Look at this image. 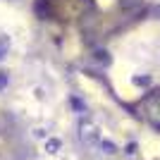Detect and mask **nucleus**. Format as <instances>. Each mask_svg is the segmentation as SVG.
Masks as SVG:
<instances>
[{
    "instance_id": "obj_1",
    "label": "nucleus",
    "mask_w": 160,
    "mask_h": 160,
    "mask_svg": "<svg viewBox=\"0 0 160 160\" xmlns=\"http://www.w3.org/2000/svg\"><path fill=\"white\" fill-rule=\"evenodd\" d=\"M79 139L84 141V146H98L100 143V134H98V127L93 122L84 120L79 124Z\"/></svg>"
},
{
    "instance_id": "obj_2",
    "label": "nucleus",
    "mask_w": 160,
    "mask_h": 160,
    "mask_svg": "<svg viewBox=\"0 0 160 160\" xmlns=\"http://www.w3.org/2000/svg\"><path fill=\"white\" fill-rule=\"evenodd\" d=\"M98 148L103 151V153H108V155H110V153H117V146H115L112 141H100Z\"/></svg>"
},
{
    "instance_id": "obj_3",
    "label": "nucleus",
    "mask_w": 160,
    "mask_h": 160,
    "mask_svg": "<svg viewBox=\"0 0 160 160\" xmlns=\"http://www.w3.org/2000/svg\"><path fill=\"white\" fill-rule=\"evenodd\" d=\"M58 148H60V141H58V139H50L46 143V151H48V153H58Z\"/></svg>"
},
{
    "instance_id": "obj_4",
    "label": "nucleus",
    "mask_w": 160,
    "mask_h": 160,
    "mask_svg": "<svg viewBox=\"0 0 160 160\" xmlns=\"http://www.w3.org/2000/svg\"><path fill=\"white\" fill-rule=\"evenodd\" d=\"M7 46H10V41H7V38H0V60L5 58L2 53H5V48H7Z\"/></svg>"
},
{
    "instance_id": "obj_5",
    "label": "nucleus",
    "mask_w": 160,
    "mask_h": 160,
    "mask_svg": "<svg viewBox=\"0 0 160 160\" xmlns=\"http://www.w3.org/2000/svg\"><path fill=\"white\" fill-rule=\"evenodd\" d=\"M72 105L77 108V110H81V112H84V110H86V105H84V103H81L79 98H72Z\"/></svg>"
},
{
    "instance_id": "obj_6",
    "label": "nucleus",
    "mask_w": 160,
    "mask_h": 160,
    "mask_svg": "<svg viewBox=\"0 0 160 160\" xmlns=\"http://www.w3.org/2000/svg\"><path fill=\"white\" fill-rule=\"evenodd\" d=\"M5 84H7V74H5V72H0V88L5 86Z\"/></svg>"
},
{
    "instance_id": "obj_7",
    "label": "nucleus",
    "mask_w": 160,
    "mask_h": 160,
    "mask_svg": "<svg viewBox=\"0 0 160 160\" xmlns=\"http://www.w3.org/2000/svg\"><path fill=\"white\" fill-rule=\"evenodd\" d=\"M127 153H129V155L136 153V143H129V146H127Z\"/></svg>"
}]
</instances>
